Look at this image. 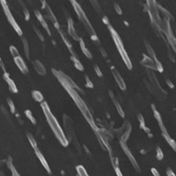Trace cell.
Returning <instances> with one entry per match:
<instances>
[{
    "instance_id": "6da1fadb",
    "label": "cell",
    "mask_w": 176,
    "mask_h": 176,
    "mask_svg": "<svg viewBox=\"0 0 176 176\" xmlns=\"http://www.w3.org/2000/svg\"><path fill=\"white\" fill-rule=\"evenodd\" d=\"M46 115H47V118H48V120H49V122H50V124L51 128L53 129V131L55 132V134L56 135V137L60 139V141H61V142H63V143L64 144V145H65V143L64 142V141H65V142H66L65 137H64V134H63V132H62L61 129L59 128L58 124L56 123V119L53 117L52 114H50V111H46Z\"/></svg>"
},
{
    "instance_id": "7a4b0ae2",
    "label": "cell",
    "mask_w": 176,
    "mask_h": 176,
    "mask_svg": "<svg viewBox=\"0 0 176 176\" xmlns=\"http://www.w3.org/2000/svg\"><path fill=\"white\" fill-rule=\"evenodd\" d=\"M1 4H2L3 9H4V13H5V15H6V17H7L8 21L10 22L11 25L12 26V27L16 30V32H17L20 35H21V34H22V32H21L20 28L19 27V26L17 25V23H16L14 18H13L12 15L11 14V12H10V10H9L8 6H7V4H6V2H5V1H1Z\"/></svg>"
},
{
    "instance_id": "3957f363",
    "label": "cell",
    "mask_w": 176,
    "mask_h": 176,
    "mask_svg": "<svg viewBox=\"0 0 176 176\" xmlns=\"http://www.w3.org/2000/svg\"><path fill=\"white\" fill-rule=\"evenodd\" d=\"M14 62H15V64H17V66L19 67V69H20L23 73H26V72H27V69H26V67L25 63L23 62V60H22V58H21L20 56L14 58Z\"/></svg>"
},
{
    "instance_id": "277c9868",
    "label": "cell",
    "mask_w": 176,
    "mask_h": 176,
    "mask_svg": "<svg viewBox=\"0 0 176 176\" xmlns=\"http://www.w3.org/2000/svg\"><path fill=\"white\" fill-rule=\"evenodd\" d=\"M4 80L6 81V83L9 85V88H10V90L12 91V92H13V93H17V88H16V85H15V84H14V82L9 77V76L7 75V73H4Z\"/></svg>"
},
{
    "instance_id": "5b68a950",
    "label": "cell",
    "mask_w": 176,
    "mask_h": 176,
    "mask_svg": "<svg viewBox=\"0 0 176 176\" xmlns=\"http://www.w3.org/2000/svg\"><path fill=\"white\" fill-rule=\"evenodd\" d=\"M10 50H11V53H12V56H13L14 58L20 56V55H19V53H18V50H17L16 48H14L13 46H11V47H10Z\"/></svg>"
},
{
    "instance_id": "8992f818",
    "label": "cell",
    "mask_w": 176,
    "mask_h": 176,
    "mask_svg": "<svg viewBox=\"0 0 176 176\" xmlns=\"http://www.w3.org/2000/svg\"><path fill=\"white\" fill-rule=\"evenodd\" d=\"M33 94H34V98L37 101H41L42 100V96L41 95V93L39 92H34Z\"/></svg>"
},
{
    "instance_id": "52a82bcc",
    "label": "cell",
    "mask_w": 176,
    "mask_h": 176,
    "mask_svg": "<svg viewBox=\"0 0 176 176\" xmlns=\"http://www.w3.org/2000/svg\"><path fill=\"white\" fill-rule=\"evenodd\" d=\"M8 103H9V105H10V107H11V110H12V113H14L15 109H14V106H13V104H12V101H11V100H8Z\"/></svg>"
},
{
    "instance_id": "ba28073f",
    "label": "cell",
    "mask_w": 176,
    "mask_h": 176,
    "mask_svg": "<svg viewBox=\"0 0 176 176\" xmlns=\"http://www.w3.org/2000/svg\"><path fill=\"white\" fill-rule=\"evenodd\" d=\"M168 175H169V176H175V175H174V174H173L172 172H169V173H168Z\"/></svg>"
}]
</instances>
